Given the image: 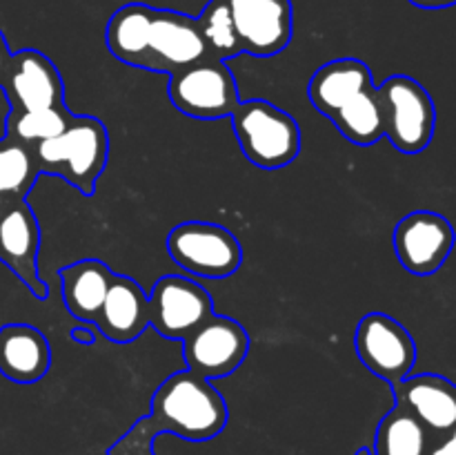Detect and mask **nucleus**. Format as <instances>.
Returning <instances> with one entry per match:
<instances>
[{"label": "nucleus", "instance_id": "a878e982", "mask_svg": "<svg viewBox=\"0 0 456 455\" xmlns=\"http://www.w3.org/2000/svg\"><path fill=\"white\" fill-rule=\"evenodd\" d=\"M428 455H456V426L432 442Z\"/></svg>", "mask_w": 456, "mask_h": 455}, {"label": "nucleus", "instance_id": "f8f14e48", "mask_svg": "<svg viewBox=\"0 0 456 455\" xmlns=\"http://www.w3.org/2000/svg\"><path fill=\"white\" fill-rule=\"evenodd\" d=\"M245 54L270 58L292 40L294 18L289 0H225Z\"/></svg>", "mask_w": 456, "mask_h": 455}, {"label": "nucleus", "instance_id": "2eb2a0df", "mask_svg": "<svg viewBox=\"0 0 456 455\" xmlns=\"http://www.w3.org/2000/svg\"><path fill=\"white\" fill-rule=\"evenodd\" d=\"M396 404L414 415L432 437H441L456 426V384L444 375H408L392 384Z\"/></svg>", "mask_w": 456, "mask_h": 455}, {"label": "nucleus", "instance_id": "f03ea898", "mask_svg": "<svg viewBox=\"0 0 456 455\" xmlns=\"http://www.w3.org/2000/svg\"><path fill=\"white\" fill-rule=\"evenodd\" d=\"M40 177H58L92 196L110 159V134L96 116H74L65 132L31 147Z\"/></svg>", "mask_w": 456, "mask_h": 455}, {"label": "nucleus", "instance_id": "1a4fd4ad", "mask_svg": "<svg viewBox=\"0 0 456 455\" xmlns=\"http://www.w3.org/2000/svg\"><path fill=\"white\" fill-rule=\"evenodd\" d=\"M150 326L165 339H183L214 315V299L200 284L183 275H165L147 294Z\"/></svg>", "mask_w": 456, "mask_h": 455}, {"label": "nucleus", "instance_id": "c85d7f7f", "mask_svg": "<svg viewBox=\"0 0 456 455\" xmlns=\"http://www.w3.org/2000/svg\"><path fill=\"white\" fill-rule=\"evenodd\" d=\"M74 339H78V342H94L92 333L89 330H80V328H74Z\"/></svg>", "mask_w": 456, "mask_h": 455}, {"label": "nucleus", "instance_id": "4be33fe9", "mask_svg": "<svg viewBox=\"0 0 456 455\" xmlns=\"http://www.w3.org/2000/svg\"><path fill=\"white\" fill-rule=\"evenodd\" d=\"M432 442L428 428L410 410L396 404L379 422L372 455H428Z\"/></svg>", "mask_w": 456, "mask_h": 455}, {"label": "nucleus", "instance_id": "393cba45", "mask_svg": "<svg viewBox=\"0 0 456 455\" xmlns=\"http://www.w3.org/2000/svg\"><path fill=\"white\" fill-rule=\"evenodd\" d=\"M196 21H199L209 58L230 61V58L243 54V45H240L234 18H232L225 0H209Z\"/></svg>", "mask_w": 456, "mask_h": 455}, {"label": "nucleus", "instance_id": "aec40b11", "mask_svg": "<svg viewBox=\"0 0 456 455\" xmlns=\"http://www.w3.org/2000/svg\"><path fill=\"white\" fill-rule=\"evenodd\" d=\"M151 21H154V7L142 3L123 4L111 13L107 22L105 40L111 56L118 58L125 65L145 70L147 54H150Z\"/></svg>", "mask_w": 456, "mask_h": 455}, {"label": "nucleus", "instance_id": "b1692460", "mask_svg": "<svg viewBox=\"0 0 456 455\" xmlns=\"http://www.w3.org/2000/svg\"><path fill=\"white\" fill-rule=\"evenodd\" d=\"M76 114L67 110V105L47 107V110H31V112H13L9 110L4 119V136L22 143L25 147H36L47 138L58 136L65 132L67 125L74 120Z\"/></svg>", "mask_w": 456, "mask_h": 455}, {"label": "nucleus", "instance_id": "dca6fc26", "mask_svg": "<svg viewBox=\"0 0 456 455\" xmlns=\"http://www.w3.org/2000/svg\"><path fill=\"white\" fill-rule=\"evenodd\" d=\"M102 337L114 343H129L150 326V302L145 290L132 277L114 275L96 321Z\"/></svg>", "mask_w": 456, "mask_h": 455}, {"label": "nucleus", "instance_id": "6e6552de", "mask_svg": "<svg viewBox=\"0 0 456 455\" xmlns=\"http://www.w3.org/2000/svg\"><path fill=\"white\" fill-rule=\"evenodd\" d=\"M248 352V330L225 315H212L183 339V357H185L187 370L209 382L239 370Z\"/></svg>", "mask_w": 456, "mask_h": 455}, {"label": "nucleus", "instance_id": "0eeeda50", "mask_svg": "<svg viewBox=\"0 0 456 455\" xmlns=\"http://www.w3.org/2000/svg\"><path fill=\"white\" fill-rule=\"evenodd\" d=\"M354 348L361 364L387 384L412 375L417 343L403 324L386 312H368L356 326Z\"/></svg>", "mask_w": 456, "mask_h": 455}, {"label": "nucleus", "instance_id": "9d476101", "mask_svg": "<svg viewBox=\"0 0 456 455\" xmlns=\"http://www.w3.org/2000/svg\"><path fill=\"white\" fill-rule=\"evenodd\" d=\"M454 228L444 214L410 212L395 228V252L401 266L419 277L435 275L454 250Z\"/></svg>", "mask_w": 456, "mask_h": 455}, {"label": "nucleus", "instance_id": "7ed1b4c3", "mask_svg": "<svg viewBox=\"0 0 456 455\" xmlns=\"http://www.w3.org/2000/svg\"><path fill=\"white\" fill-rule=\"evenodd\" d=\"M230 119L240 152L256 168H285L301 154V128L274 103L265 98L240 101Z\"/></svg>", "mask_w": 456, "mask_h": 455}, {"label": "nucleus", "instance_id": "20e7f679", "mask_svg": "<svg viewBox=\"0 0 456 455\" xmlns=\"http://www.w3.org/2000/svg\"><path fill=\"white\" fill-rule=\"evenodd\" d=\"M386 136L403 154H419L432 143L436 107L428 89L412 76L395 74L377 87Z\"/></svg>", "mask_w": 456, "mask_h": 455}, {"label": "nucleus", "instance_id": "f3484780", "mask_svg": "<svg viewBox=\"0 0 456 455\" xmlns=\"http://www.w3.org/2000/svg\"><path fill=\"white\" fill-rule=\"evenodd\" d=\"M52 368V346L36 326L0 328V375L16 384H34Z\"/></svg>", "mask_w": 456, "mask_h": 455}, {"label": "nucleus", "instance_id": "a211bd4d", "mask_svg": "<svg viewBox=\"0 0 456 455\" xmlns=\"http://www.w3.org/2000/svg\"><path fill=\"white\" fill-rule=\"evenodd\" d=\"M377 87L370 67L359 58H337L312 74L310 85H307V96H310L312 107L323 116H332L334 112L341 110L347 101L365 89Z\"/></svg>", "mask_w": 456, "mask_h": 455}, {"label": "nucleus", "instance_id": "cd10ccee", "mask_svg": "<svg viewBox=\"0 0 456 455\" xmlns=\"http://www.w3.org/2000/svg\"><path fill=\"white\" fill-rule=\"evenodd\" d=\"M414 7L421 9H445V7H454L456 0H410Z\"/></svg>", "mask_w": 456, "mask_h": 455}, {"label": "nucleus", "instance_id": "9b49d317", "mask_svg": "<svg viewBox=\"0 0 456 455\" xmlns=\"http://www.w3.org/2000/svg\"><path fill=\"white\" fill-rule=\"evenodd\" d=\"M9 110L31 112L65 105V85L52 58L38 49H20L12 54L3 83Z\"/></svg>", "mask_w": 456, "mask_h": 455}, {"label": "nucleus", "instance_id": "412c9836", "mask_svg": "<svg viewBox=\"0 0 456 455\" xmlns=\"http://www.w3.org/2000/svg\"><path fill=\"white\" fill-rule=\"evenodd\" d=\"M334 128L350 143L368 147L386 138V123H383V107L379 101L377 87L365 89L347 101L341 110L330 116Z\"/></svg>", "mask_w": 456, "mask_h": 455}, {"label": "nucleus", "instance_id": "39448f33", "mask_svg": "<svg viewBox=\"0 0 456 455\" xmlns=\"http://www.w3.org/2000/svg\"><path fill=\"white\" fill-rule=\"evenodd\" d=\"M167 254L178 268L203 279H225L243 261V248L227 228L209 221H185L167 235Z\"/></svg>", "mask_w": 456, "mask_h": 455}, {"label": "nucleus", "instance_id": "bb28decb", "mask_svg": "<svg viewBox=\"0 0 456 455\" xmlns=\"http://www.w3.org/2000/svg\"><path fill=\"white\" fill-rule=\"evenodd\" d=\"M9 62H12V49H9L4 34L0 31V89H3L4 76H7V70H9Z\"/></svg>", "mask_w": 456, "mask_h": 455}, {"label": "nucleus", "instance_id": "6ab92c4d", "mask_svg": "<svg viewBox=\"0 0 456 455\" xmlns=\"http://www.w3.org/2000/svg\"><path fill=\"white\" fill-rule=\"evenodd\" d=\"M62 303L80 321L94 324L110 290L114 272L101 259H80L58 270Z\"/></svg>", "mask_w": 456, "mask_h": 455}, {"label": "nucleus", "instance_id": "ddd939ff", "mask_svg": "<svg viewBox=\"0 0 456 455\" xmlns=\"http://www.w3.org/2000/svg\"><path fill=\"white\" fill-rule=\"evenodd\" d=\"M203 58L209 54L199 21L172 9H154L145 70L172 76Z\"/></svg>", "mask_w": 456, "mask_h": 455}, {"label": "nucleus", "instance_id": "4468645a", "mask_svg": "<svg viewBox=\"0 0 456 455\" xmlns=\"http://www.w3.org/2000/svg\"><path fill=\"white\" fill-rule=\"evenodd\" d=\"M40 226L27 201L0 210V261L38 299L47 297V284L38 272Z\"/></svg>", "mask_w": 456, "mask_h": 455}, {"label": "nucleus", "instance_id": "423d86ee", "mask_svg": "<svg viewBox=\"0 0 456 455\" xmlns=\"http://www.w3.org/2000/svg\"><path fill=\"white\" fill-rule=\"evenodd\" d=\"M167 96L181 114L200 120L232 116L240 103L234 74L218 58H203L169 76Z\"/></svg>", "mask_w": 456, "mask_h": 455}, {"label": "nucleus", "instance_id": "5701e85b", "mask_svg": "<svg viewBox=\"0 0 456 455\" xmlns=\"http://www.w3.org/2000/svg\"><path fill=\"white\" fill-rule=\"evenodd\" d=\"M38 178L34 152L9 136L0 138V210L27 201Z\"/></svg>", "mask_w": 456, "mask_h": 455}, {"label": "nucleus", "instance_id": "f257e3e1", "mask_svg": "<svg viewBox=\"0 0 456 455\" xmlns=\"http://www.w3.org/2000/svg\"><path fill=\"white\" fill-rule=\"evenodd\" d=\"M230 410L209 379L191 370L169 375L151 397V409L138 419L107 455H156L154 440L163 433L187 442H208L221 435Z\"/></svg>", "mask_w": 456, "mask_h": 455}]
</instances>
